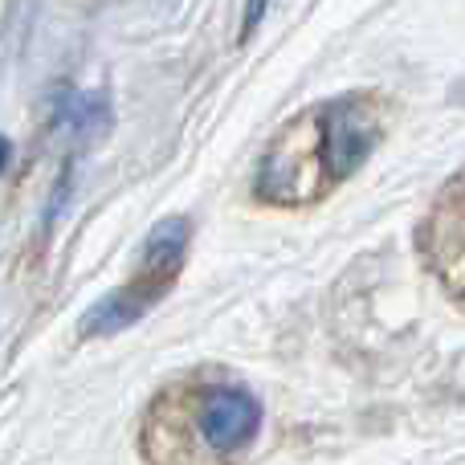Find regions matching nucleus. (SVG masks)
Here are the masks:
<instances>
[{"instance_id":"1","label":"nucleus","mask_w":465,"mask_h":465,"mask_svg":"<svg viewBox=\"0 0 465 465\" xmlns=\"http://www.w3.org/2000/svg\"><path fill=\"white\" fill-rule=\"evenodd\" d=\"M188 221L184 217H168L160 221L143 241V253H139V270L135 278L123 290L106 294L98 306H90L86 319H82V335H119L131 322H139L176 282L180 265L188 253Z\"/></svg>"},{"instance_id":"2","label":"nucleus","mask_w":465,"mask_h":465,"mask_svg":"<svg viewBox=\"0 0 465 465\" xmlns=\"http://www.w3.org/2000/svg\"><path fill=\"white\" fill-rule=\"evenodd\" d=\"M262 429V404L249 388H213L201 404V433L217 453H237Z\"/></svg>"},{"instance_id":"3","label":"nucleus","mask_w":465,"mask_h":465,"mask_svg":"<svg viewBox=\"0 0 465 465\" xmlns=\"http://www.w3.org/2000/svg\"><path fill=\"white\" fill-rule=\"evenodd\" d=\"M265 8H270V0H245V37L257 29V21L265 16Z\"/></svg>"}]
</instances>
